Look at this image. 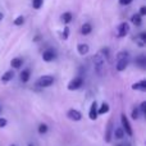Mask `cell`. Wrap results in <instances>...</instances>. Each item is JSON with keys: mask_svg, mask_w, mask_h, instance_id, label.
Listing matches in <instances>:
<instances>
[{"mask_svg": "<svg viewBox=\"0 0 146 146\" xmlns=\"http://www.w3.org/2000/svg\"><path fill=\"white\" fill-rule=\"evenodd\" d=\"M94 66H95V71L101 74L105 68V55H103V53H98L94 56Z\"/></svg>", "mask_w": 146, "mask_h": 146, "instance_id": "6da1fadb", "label": "cell"}, {"mask_svg": "<svg viewBox=\"0 0 146 146\" xmlns=\"http://www.w3.org/2000/svg\"><path fill=\"white\" fill-rule=\"evenodd\" d=\"M127 67H128V53L122 51V53L118 54V62H117L115 68L118 72H122V71H124Z\"/></svg>", "mask_w": 146, "mask_h": 146, "instance_id": "7a4b0ae2", "label": "cell"}, {"mask_svg": "<svg viewBox=\"0 0 146 146\" xmlns=\"http://www.w3.org/2000/svg\"><path fill=\"white\" fill-rule=\"evenodd\" d=\"M54 82V77L53 76H41L40 78H37V81H36L35 85L37 86V87H49V86H51Z\"/></svg>", "mask_w": 146, "mask_h": 146, "instance_id": "3957f363", "label": "cell"}, {"mask_svg": "<svg viewBox=\"0 0 146 146\" xmlns=\"http://www.w3.org/2000/svg\"><path fill=\"white\" fill-rule=\"evenodd\" d=\"M129 32V25L127 22H122L121 25L117 27V36L118 37H126Z\"/></svg>", "mask_w": 146, "mask_h": 146, "instance_id": "277c9868", "label": "cell"}, {"mask_svg": "<svg viewBox=\"0 0 146 146\" xmlns=\"http://www.w3.org/2000/svg\"><path fill=\"white\" fill-rule=\"evenodd\" d=\"M121 122H122V128H123V131L126 132V135L132 136V135H133V131H132V127H131V124H129L128 119H127L126 114H122L121 115Z\"/></svg>", "mask_w": 146, "mask_h": 146, "instance_id": "5b68a950", "label": "cell"}, {"mask_svg": "<svg viewBox=\"0 0 146 146\" xmlns=\"http://www.w3.org/2000/svg\"><path fill=\"white\" fill-rule=\"evenodd\" d=\"M83 85V80L81 77H76L73 78L71 82L68 83V90L69 91H74V90H78L81 86Z\"/></svg>", "mask_w": 146, "mask_h": 146, "instance_id": "8992f818", "label": "cell"}, {"mask_svg": "<svg viewBox=\"0 0 146 146\" xmlns=\"http://www.w3.org/2000/svg\"><path fill=\"white\" fill-rule=\"evenodd\" d=\"M67 117H68L71 121H74V122H78V121L82 119V114H81L78 110H76V109H71V110H68Z\"/></svg>", "mask_w": 146, "mask_h": 146, "instance_id": "52a82bcc", "label": "cell"}, {"mask_svg": "<svg viewBox=\"0 0 146 146\" xmlns=\"http://www.w3.org/2000/svg\"><path fill=\"white\" fill-rule=\"evenodd\" d=\"M98 103L96 101H92V104H91V106H90V111H88V117H90V119L91 121H95L96 118H98Z\"/></svg>", "mask_w": 146, "mask_h": 146, "instance_id": "ba28073f", "label": "cell"}, {"mask_svg": "<svg viewBox=\"0 0 146 146\" xmlns=\"http://www.w3.org/2000/svg\"><path fill=\"white\" fill-rule=\"evenodd\" d=\"M55 59V53H54L51 49H49V50H45L42 53V60L44 62H51Z\"/></svg>", "mask_w": 146, "mask_h": 146, "instance_id": "9c48e42d", "label": "cell"}, {"mask_svg": "<svg viewBox=\"0 0 146 146\" xmlns=\"http://www.w3.org/2000/svg\"><path fill=\"white\" fill-rule=\"evenodd\" d=\"M77 51L81 55H86V54L90 51V46L87 44H78L77 45Z\"/></svg>", "mask_w": 146, "mask_h": 146, "instance_id": "30bf717a", "label": "cell"}, {"mask_svg": "<svg viewBox=\"0 0 146 146\" xmlns=\"http://www.w3.org/2000/svg\"><path fill=\"white\" fill-rule=\"evenodd\" d=\"M132 90H137V91H146V81H140L132 85Z\"/></svg>", "mask_w": 146, "mask_h": 146, "instance_id": "8fae6325", "label": "cell"}, {"mask_svg": "<svg viewBox=\"0 0 146 146\" xmlns=\"http://www.w3.org/2000/svg\"><path fill=\"white\" fill-rule=\"evenodd\" d=\"M91 31H92V26L90 23H83L82 27H81V33L82 35H88V33H91Z\"/></svg>", "mask_w": 146, "mask_h": 146, "instance_id": "7c38bea8", "label": "cell"}, {"mask_svg": "<svg viewBox=\"0 0 146 146\" xmlns=\"http://www.w3.org/2000/svg\"><path fill=\"white\" fill-rule=\"evenodd\" d=\"M13 77H14V72L13 71H7L4 74L1 76V81L3 82H9L10 80H13Z\"/></svg>", "mask_w": 146, "mask_h": 146, "instance_id": "4fadbf2b", "label": "cell"}, {"mask_svg": "<svg viewBox=\"0 0 146 146\" xmlns=\"http://www.w3.org/2000/svg\"><path fill=\"white\" fill-rule=\"evenodd\" d=\"M131 22L133 23L135 26H140L142 23V17L139 14V13H136V14H133L131 17Z\"/></svg>", "mask_w": 146, "mask_h": 146, "instance_id": "5bb4252c", "label": "cell"}, {"mask_svg": "<svg viewBox=\"0 0 146 146\" xmlns=\"http://www.w3.org/2000/svg\"><path fill=\"white\" fill-rule=\"evenodd\" d=\"M60 19H62V22H63V23H66V25H68V23L72 21V13H69V12L63 13V14L60 15Z\"/></svg>", "mask_w": 146, "mask_h": 146, "instance_id": "9a60e30c", "label": "cell"}, {"mask_svg": "<svg viewBox=\"0 0 146 146\" xmlns=\"http://www.w3.org/2000/svg\"><path fill=\"white\" fill-rule=\"evenodd\" d=\"M30 76H31V72L30 69H25V71L21 72V81L22 82H28V80H30Z\"/></svg>", "mask_w": 146, "mask_h": 146, "instance_id": "2e32d148", "label": "cell"}, {"mask_svg": "<svg viewBox=\"0 0 146 146\" xmlns=\"http://www.w3.org/2000/svg\"><path fill=\"white\" fill-rule=\"evenodd\" d=\"M22 64H23V60L21 58H14V59H12V62H10V66H12L13 68H15V69L21 68Z\"/></svg>", "mask_w": 146, "mask_h": 146, "instance_id": "e0dca14e", "label": "cell"}, {"mask_svg": "<svg viewBox=\"0 0 146 146\" xmlns=\"http://www.w3.org/2000/svg\"><path fill=\"white\" fill-rule=\"evenodd\" d=\"M136 41H137V44H139V46H145V44H146V33L145 32H141L139 35V37L136 38Z\"/></svg>", "mask_w": 146, "mask_h": 146, "instance_id": "ac0fdd59", "label": "cell"}, {"mask_svg": "<svg viewBox=\"0 0 146 146\" xmlns=\"http://www.w3.org/2000/svg\"><path fill=\"white\" fill-rule=\"evenodd\" d=\"M108 111H109V105L106 103H103L100 108H98V114H100V115L101 114H106Z\"/></svg>", "mask_w": 146, "mask_h": 146, "instance_id": "d6986e66", "label": "cell"}, {"mask_svg": "<svg viewBox=\"0 0 146 146\" xmlns=\"http://www.w3.org/2000/svg\"><path fill=\"white\" fill-rule=\"evenodd\" d=\"M114 137H115V139H118V140L123 139V137H124L123 128H115V129H114Z\"/></svg>", "mask_w": 146, "mask_h": 146, "instance_id": "ffe728a7", "label": "cell"}, {"mask_svg": "<svg viewBox=\"0 0 146 146\" xmlns=\"http://www.w3.org/2000/svg\"><path fill=\"white\" fill-rule=\"evenodd\" d=\"M110 133H111V122H109L108 129H106V133H105V141L106 142H110V139H111Z\"/></svg>", "mask_w": 146, "mask_h": 146, "instance_id": "44dd1931", "label": "cell"}, {"mask_svg": "<svg viewBox=\"0 0 146 146\" xmlns=\"http://www.w3.org/2000/svg\"><path fill=\"white\" fill-rule=\"evenodd\" d=\"M13 23H14V26H22L23 23H25V17H23V15H19V17H17L14 21H13Z\"/></svg>", "mask_w": 146, "mask_h": 146, "instance_id": "7402d4cb", "label": "cell"}, {"mask_svg": "<svg viewBox=\"0 0 146 146\" xmlns=\"http://www.w3.org/2000/svg\"><path fill=\"white\" fill-rule=\"evenodd\" d=\"M42 3H44V0H32V7L35 9H40Z\"/></svg>", "mask_w": 146, "mask_h": 146, "instance_id": "603a6c76", "label": "cell"}, {"mask_svg": "<svg viewBox=\"0 0 146 146\" xmlns=\"http://www.w3.org/2000/svg\"><path fill=\"white\" fill-rule=\"evenodd\" d=\"M48 132V126L46 124H40L38 126V133H41V135H44V133H46Z\"/></svg>", "mask_w": 146, "mask_h": 146, "instance_id": "cb8c5ba5", "label": "cell"}, {"mask_svg": "<svg viewBox=\"0 0 146 146\" xmlns=\"http://www.w3.org/2000/svg\"><path fill=\"white\" fill-rule=\"evenodd\" d=\"M8 121L5 118H3V117H0V128H4L5 126H7Z\"/></svg>", "mask_w": 146, "mask_h": 146, "instance_id": "d4e9b609", "label": "cell"}, {"mask_svg": "<svg viewBox=\"0 0 146 146\" xmlns=\"http://www.w3.org/2000/svg\"><path fill=\"white\" fill-rule=\"evenodd\" d=\"M136 62H137V63H139L141 67H144V66H145V56H144V55H141Z\"/></svg>", "mask_w": 146, "mask_h": 146, "instance_id": "484cf974", "label": "cell"}, {"mask_svg": "<svg viewBox=\"0 0 146 146\" xmlns=\"http://www.w3.org/2000/svg\"><path fill=\"white\" fill-rule=\"evenodd\" d=\"M139 113H140V111H139V109H133V110H132V118H133V119H139Z\"/></svg>", "mask_w": 146, "mask_h": 146, "instance_id": "4316f807", "label": "cell"}, {"mask_svg": "<svg viewBox=\"0 0 146 146\" xmlns=\"http://www.w3.org/2000/svg\"><path fill=\"white\" fill-rule=\"evenodd\" d=\"M68 35H69V28L66 27V28H64V32H63V38H64V40H67V38H68Z\"/></svg>", "mask_w": 146, "mask_h": 146, "instance_id": "83f0119b", "label": "cell"}, {"mask_svg": "<svg viewBox=\"0 0 146 146\" xmlns=\"http://www.w3.org/2000/svg\"><path fill=\"white\" fill-rule=\"evenodd\" d=\"M132 3V0H119V4L121 5H129Z\"/></svg>", "mask_w": 146, "mask_h": 146, "instance_id": "f1b7e54d", "label": "cell"}, {"mask_svg": "<svg viewBox=\"0 0 146 146\" xmlns=\"http://www.w3.org/2000/svg\"><path fill=\"white\" fill-rule=\"evenodd\" d=\"M139 14L141 15V17L146 14V7H141V8H140V13H139Z\"/></svg>", "mask_w": 146, "mask_h": 146, "instance_id": "f546056e", "label": "cell"}, {"mask_svg": "<svg viewBox=\"0 0 146 146\" xmlns=\"http://www.w3.org/2000/svg\"><path fill=\"white\" fill-rule=\"evenodd\" d=\"M140 110L142 111V114H145V111H146V103H145V101L141 104V106H140Z\"/></svg>", "mask_w": 146, "mask_h": 146, "instance_id": "4dcf8cb0", "label": "cell"}, {"mask_svg": "<svg viewBox=\"0 0 146 146\" xmlns=\"http://www.w3.org/2000/svg\"><path fill=\"white\" fill-rule=\"evenodd\" d=\"M3 18H4V14H3V13H1V12H0V21H1V19H3Z\"/></svg>", "mask_w": 146, "mask_h": 146, "instance_id": "1f68e13d", "label": "cell"}, {"mask_svg": "<svg viewBox=\"0 0 146 146\" xmlns=\"http://www.w3.org/2000/svg\"><path fill=\"white\" fill-rule=\"evenodd\" d=\"M0 113H1V108H0Z\"/></svg>", "mask_w": 146, "mask_h": 146, "instance_id": "d6a6232c", "label": "cell"}, {"mask_svg": "<svg viewBox=\"0 0 146 146\" xmlns=\"http://www.w3.org/2000/svg\"><path fill=\"white\" fill-rule=\"evenodd\" d=\"M28 146H33V145H28Z\"/></svg>", "mask_w": 146, "mask_h": 146, "instance_id": "836d02e7", "label": "cell"}, {"mask_svg": "<svg viewBox=\"0 0 146 146\" xmlns=\"http://www.w3.org/2000/svg\"><path fill=\"white\" fill-rule=\"evenodd\" d=\"M10 146H15V145H10Z\"/></svg>", "mask_w": 146, "mask_h": 146, "instance_id": "e575fe53", "label": "cell"}, {"mask_svg": "<svg viewBox=\"0 0 146 146\" xmlns=\"http://www.w3.org/2000/svg\"><path fill=\"white\" fill-rule=\"evenodd\" d=\"M118 146H121V145H118Z\"/></svg>", "mask_w": 146, "mask_h": 146, "instance_id": "d590c367", "label": "cell"}]
</instances>
